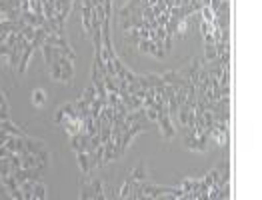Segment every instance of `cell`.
Here are the masks:
<instances>
[{
  "label": "cell",
  "instance_id": "cell-1",
  "mask_svg": "<svg viewBox=\"0 0 262 200\" xmlns=\"http://www.w3.org/2000/svg\"><path fill=\"white\" fill-rule=\"evenodd\" d=\"M34 100H36V104H42V102H44V92H42V90H36V92H34Z\"/></svg>",
  "mask_w": 262,
  "mask_h": 200
}]
</instances>
